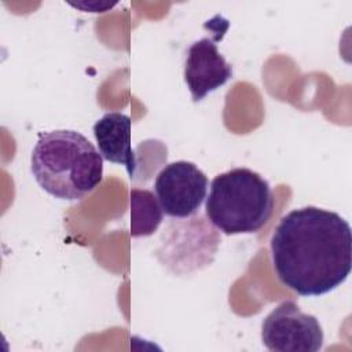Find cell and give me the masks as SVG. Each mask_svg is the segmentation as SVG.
<instances>
[{
    "label": "cell",
    "mask_w": 352,
    "mask_h": 352,
    "mask_svg": "<svg viewBox=\"0 0 352 352\" xmlns=\"http://www.w3.org/2000/svg\"><path fill=\"white\" fill-rule=\"evenodd\" d=\"M271 260L279 280L300 296H322L341 286L352 268V235L338 213L296 208L271 236Z\"/></svg>",
    "instance_id": "obj_1"
},
{
    "label": "cell",
    "mask_w": 352,
    "mask_h": 352,
    "mask_svg": "<svg viewBox=\"0 0 352 352\" xmlns=\"http://www.w3.org/2000/svg\"><path fill=\"white\" fill-rule=\"evenodd\" d=\"M30 170L45 192L58 199L76 201L100 184L103 157L77 131L41 132L30 155Z\"/></svg>",
    "instance_id": "obj_2"
},
{
    "label": "cell",
    "mask_w": 352,
    "mask_h": 352,
    "mask_svg": "<svg viewBox=\"0 0 352 352\" xmlns=\"http://www.w3.org/2000/svg\"><path fill=\"white\" fill-rule=\"evenodd\" d=\"M274 210L270 183L249 168H234L217 175L205 198L208 220L226 235L261 230Z\"/></svg>",
    "instance_id": "obj_3"
},
{
    "label": "cell",
    "mask_w": 352,
    "mask_h": 352,
    "mask_svg": "<svg viewBox=\"0 0 352 352\" xmlns=\"http://www.w3.org/2000/svg\"><path fill=\"white\" fill-rule=\"evenodd\" d=\"M261 341L272 352H318L324 336L316 316L302 312L294 301L285 300L263 320Z\"/></svg>",
    "instance_id": "obj_4"
},
{
    "label": "cell",
    "mask_w": 352,
    "mask_h": 352,
    "mask_svg": "<svg viewBox=\"0 0 352 352\" xmlns=\"http://www.w3.org/2000/svg\"><path fill=\"white\" fill-rule=\"evenodd\" d=\"M161 209L170 217H188L198 212L208 192L206 175L190 161L166 164L154 180Z\"/></svg>",
    "instance_id": "obj_5"
},
{
    "label": "cell",
    "mask_w": 352,
    "mask_h": 352,
    "mask_svg": "<svg viewBox=\"0 0 352 352\" xmlns=\"http://www.w3.org/2000/svg\"><path fill=\"white\" fill-rule=\"evenodd\" d=\"M220 37H202L187 50L183 77L194 102L202 100L232 77V66L224 59L216 44Z\"/></svg>",
    "instance_id": "obj_6"
},
{
    "label": "cell",
    "mask_w": 352,
    "mask_h": 352,
    "mask_svg": "<svg viewBox=\"0 0 352 352\" xmlns=\"http://www.w3.org/2000/svg\"><path fill=\"white\" fill-rule=\"evenodd\" d=\"M131 126L129 116L109 111L94 124L92 131L102 157L109 162L124 165L132 179L138 164L131 144Z\"/></svg>",
    "instance_id": "obj_7"
},
{
    "label": "cell",
    "mask_w": 352,
    "mask_h": 352,
    "mask_svg": "<svg viewBox=\"0 0 352 352\" xmlns=\"http://www.w3.org/2000/svg\"><path fill=\"white\" fill-rule=\"evenodd\" d=\"M162 209L150 190H131V235L148 236L162 221Z\"/></svg>",
    "instance_id": "obj_8"
},
{
    "label": "cell",
    "mask_w": 352,
    "mask_h": 352,
    "mask_svg": "<svg viewBox=\"0 0 352 352\" xmlns=\"http://www.w3.org/2000/svg\"><path fill=\"white\" fill-rule=\"evenodd\" d=\"M69 4L76 8L82 10L85 12H88V11L89 12H106L107 10L113 8L117 4V1H113V3H110V1H78V3L69 1Z\"/></svg>",
    "instance_id": "obj_9"
}]
</instances>
